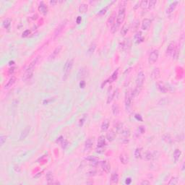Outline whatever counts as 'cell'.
<instances>
[{
  "label": "cell",
  "instance_id": "obj_1",
  "mask_svg": "<svg viewBox=\"0 0 185 185\" xmlns=\"http://www.w3.org/2000/svg\"><path fill=\"white\" fill-rule=\"evenodd\" d=\"M126 4L127 2H121V4L119 6V12H118V16L116 19V22L121 25L125 20V14H126Z\"/></svg>",
  "mask_w": 185,
  "mask_h": 185
},
{
  "label": "cell",
  "instance_id": "obj_2",
  "mask_svg": "<svg viewBox=\"0 0 185 185\" xmlns=\"http://www.w3.org/2000/svg\"><path fill=\"white\" fill-rule=\"evenodd\" d=\"M73 64H74V60L72 59H68L66 61V63L65 65V67H64V77H63L64 80H67V78L68 77L69 73L71 72V69L73 67Z\"/></svg>",
  "mask_w": 185,
  "mask_h": 185
},
{
  "label": "cell",
  "instance_id": "obj_3",
  "mask_svg": "<svg viewBox=\"0 0 185 185\" xmlns=\"http://www.w3.org/2000/svg\"><path fill=\"white\" fill-rule=\"evenodd\" d=\"M144 81H145V74L143 72H140L136 79V87L142 89V85L144 84Z\"/></svg>",
  "mask_w": 185,
  "mask_h": 185
},
{
  "label": "cell",
  "instance_id": "obj_4",
  "mask_svg": "<svg viewBox=\"0 0 185 185\" xmlns=\"http://www.w3.org/2000/svg\"><path fill=\"white\" fill-rule=\"evenodd\" d=\"M158 56H159V52H158V50H153L151 53V54H150V56H149V59H148V61H149V63L150 64H154L155 61L158 60Z\"/></svg>",
  "mask_w": 185,
  "mask_h": 185
},
{
  "label": "cell",
  "instance_id": "obj_5",
  "mask_svg": "<svg viewBox=\"0 0 185 185\" xmlns=\"http://www.w3.org/2000/svg\"><path fill=\"white\" fill-rule=\"evenodd\" d=\"M67 20H65L62 22H61L59 24V26H58V28L56 29L55 30V33H54V39L57 38V37L60 35V33L62 32L63 29L65 28V27L67 25Z\"/></svg>",
  "mask_w": 185,
  "mask_h": 185
},
{
  "label": "cell",
  "instance_id": "obj_6",
  "mask_svg": "<svg viewBox=\"0 0 185 185\" xmlns=\"http://www.w3.org/2000/svg\"><path fill=\"white\" fill-rule=\"evenodd\" d=\"M120 48L124 51H129L131 48V41L129 39H126L120 43Z\"/></svg>",
  "mask_w": 185,
  "mask_h": 185
},
{
  "label": "cell",
  "instance_id": "obj_7",
  "mask_svg": "<svg viewBox=\"0 0 185 185\" xmlns=\"http://www.w3.org/2000/svg\"><path fill=\"white\" fill-rule=\"evenodd\" d=\"M132 100V96L131 93L127 92L125 95V107H126L127 111H129V109H130Z\"/></svg>",
  "mask_w": 185,
  "mask_h": 185
},
{
  "label": "cell",
  "instance_id": "obj_8",
  "mask_svg": "<svg viewBox=\"0 0 185 185\" xmlns=\"http://www.w3.org/2000/svg\"><path fill=\"white\" fill-rule=\"evenodd\" d=\"M61 46H58V47H56L54 50V52L51 54V55L48 56V61H53V60H54L56 58V56L59 55V54L60 53V52H61Z\"/></svg>",
  "mask_w": 185,
  "mask_h": 185
},
{
  "label": "cell",
  "instance_id": "obj_9",
  "mask_svg": "<svg viewBox=\"0 0 185 185\" xmlns=\"http://www.w3.org/2000/svg\"><path fill=\"white\" fill-rule=\"evenodd\" d=\"M151 20L148 18H145L142 22V29L144 30H148L149 28L151 27Z\"/></svg>",
  "mask_w": 185,
  "mask_h": 185
},
{
  "label": "cell",
  "instance_id": "obj_10",
  "mask_svg": "<svg viewBox=\"0 0 185 185\" xmlns=\"http://www.w3.org/2000/svg\"><path fill=\"white\" fill-rule=\"evenodd\" d=\"M33 69H26V71L25 72L24 75L22 79L24 80H28L29 79H30L33 76Z\"/></svg>",
  "mask_w": 185,
  "mask_h": 185
},
{
  "label": "cell",
  "instance_id": "obj_11",
  "mask_svg": "<svg viewBox=\"0 0 185 185\" xmlns=\"http://www.w3.org/2000/svg\"><path fill=\"white\" fill-rule=\"evenodd\" d=\"M30 127H26V128H25L22 132L20 133V140H22L24 139H26V138L28 135L29 132H30Z\"/></svg>",
  "mask_w": 185,
  "mask_h": 185
},
{
  "label": "cell",
  "instance_id": "obj_12",
  "mask_svg": "<svg viewBox=\"0 0 185 185\" xmlns=\"http://www.w3.org/2000/svg\"><path fill=\"white\" fill-rule=\"evenodd\" d=\"M175 49H176L175 44L174 43H170L166 49V54L169 56H172V54H173V53L175 51Z\"/></svg>",
  "mask_w": 185,
  "mask_h": 185
},
{
  "label": "cell",
  "instance_id": "obj_13",
  "mask_svg": "<svg viewBox=\"0 0 185 185\" xmlns=\"http://www.w3.org/2000/svg\"><path fill=\"white\" fill-rule=\"evenodd\" d=\"M101 168L103 169V171L106 173H108L111 169V165L109 164V163L107 161H103L101 163Z\"/></svg>",
  "mask_w": 185,
  "mask_h": 185
},
{
  "label": "cell",
  "instance_id": "obj_14",
  "mask_svg": "<svg viewBox=\"0 0 185 185\" xmlns=\"http://www.w3.org/2000/svg\"><path fill=\"white\" fill-rule=\"evenodd\" d=\"M86 75H87V70L85 68H81L79 72H77V80H82L84 77H85Z\"/></svg>",
  "mask_w": 185,
  "mask_h": 185
},
{
  "label": "cell",
  "instance_id": "obj_15",
  "mask_svg": "<svg viewBox=\"0 0 185 185\" xmlns=\"http://www.w3.org/2000/svg\"><path fill=\"white\" fill-rule=\"evenodd\" d=\"M46 179H47V182L48 184H60L58 181H54V176L53 174L51 173V172H48V173L46 174Z\"/></svg>",
  "mask_w": 185,
  "mask_h": 185
},
{
  "label": "cell",
  "instance_id": "obj_16",
  "mask_svg": "<svg viewBox=\"0 0 185 185\" xmlns=\"http://www.w3.org/2000/svg\"><path fill=\"white\" fill-rule=\"evenodd\" d=\"M157 87H158V89L163 93H166L168 90L167 88L166 87V85L161 81L157 82Z\"/></svg>",
  "mask_w": 185,
  "mask_h": 185
},
{
  "label": "cell",
  "instance_id": "obj_17",
  "mask_svg": "<svg viewBox=\"0 0 185 185\" xmlns=\"http://www.w3.org/2000/svg\"><path fill=\"white\" fill-rule=\"evenodd\" d=\"M178 4H179L178 1H174L173 2H171L170 4V5H169L168 8V9H167V13L170 14V13H171L172 12H174V10L176 9V7Z\"/></svg>",
  "mask_w": 185,
  "mask_h": 185
},
{
  "label": "cell",
  "instance_id": "obj_18",
  "mask_svg": "<svg viewBox=\"0 0 185 185\" xmlns=\"http://www.w3.org/2000/svg\"><path fill=\"white\" fill-rule=\"evenodd\" d=\"M39 10L41 12L42 14H43L44 15H46L47 14V12H48V8L46 7V5L43 2H41L39 6Z\"/></svg>",
  "mask_w": 185,
  "mask_h": 185
},
{
  "label": "cell",
  "instance_id": "obj_19",
  "mask_svg": "<svg viewBox=\"0 0 185 185\" xmlns=\"http://www.w3.org/2000/svg\"><path fill=\"white\" fill-rule=\"evenodd\" d=\"M15 81H16V77H15V76H12V77L9 80V81L7 82V83L5 85L4 88H5V89H8V88H9L10 87H12V86L15 84Z\"/></svg>",
  "mask_w": 185,
  "mask_h": 185
},
{
  "label": "cell",
  "instance_id": "obj_20",
  "mask_svg": "<svg viewBox=\"0 0 185 185\" xmlns=\"http://www.w3.org/2000/svg\"><path fill=\"white\" fill-rule=\"evenodd\" d=\"M105 144H106V139H105L104 136L101 135V136H100L99 138H98L97 146L98 147H103L105 146Z\"/></svg>",
  "mask_w": 185,
  "mask_h": 185
},
{
  "label": "cell",
  "instance_id": "obj_21",
  "mask_svg": "<svg viewBox=\"0 0 185 185\" xmlns=\"http://www.w3.org/2000/svg\"><path fill=\"white\" fill-rule=\"evenodd\" d=\"M93 141L92 140L91 138H88L87 140L85 141V150H90L91 149V147H93Z\"/></svg>",
  "mask_w": 185,
  "mask_h": 185
},
{
  "label": "cell",
  "instance_id": "obj_22",
  "mask_svg": "<svg viewBox=\"0 0 185 185\" xmlns=\"http://www.w3.org/2000/svg\"><path fill=\"white\" fill-rule=\"evenodd\" d=\"M118 181H119V175L114 172V173L112 174V176H111V183L115 184H117Z\"/></svg>",
  "mask_w": 185,
  "mask_h": 185
},
{
  "label": "cell",
  "instance_id": "obj_23",
  "mask_svg": "<svg viewBox=\"0 0 185 185\" xmlns=\"http://www.w3.org/2000/svg\"><path fill=\"white\" fill-rule=\"evenodd\" d=\"M115 19H116V14L115 13H113L112 15H111L108 20H107V25L109 26H113L114 23V21H115Z\"/></svg>",
  "mask_w": 185,
  "mask_h": 185
},
{
  "label": "cell",
  "instance_id": "obj_24",
  "mask_svg": "<svg viewBox=\"0 0 185 185\" xmlns=\"http://www.w3.org/2000/svg\"><path fill=\"white\" fill-rule=\"evenodd\" d=\"M134 41L136 42V43H138L142 42V40H143L142 35V33H141V32H139V33H138L136 35H134Z\"/></svg>",
  "mask_w": 185,
  "mask_h": 185
},
{
  "label": "cell",
  "instance_id": "obj_25",
  "mask_svg": "<svg viewBox=\"0 0 185 185\" xmlns=\"http://www.w3.org/2000/svg\"><path fill=\"white\" fill-rule=\"evenodd\" d=\"M112 112L114 116H118L119 114V106L117 103H114L112 106Z\"/></svg>",
  "mask_w": 185,
  "mask_h": 185
},
{
  "label": "cell",
  "instance_id": "obj_26",
  "mask_svg": "<svg viewBox=\"0 0 185 185\" xmlns=\"http://www.w3.org/2000/svg\"><path fill=\"white\" fill-rule=\"evenodd\" d=\"M160 76V70L158 68H155L153 69V71L152 72L151 74V77L153 79H157L158 77H159Z\"/></svg>",
  "mask_w": 185,
  "mask_h": 185
},
{
  "label": "cell",
  "instance_id": "obj_27",
  "mask_svg": "<svg viewBox=\"0 0 185 185\" xmlns=\"http://www.w3.org/2000/svg\"><path fill=\"white\" fill-rule=\"evenodd\" d=\"M120 161H121V162L123 164H127V163H128V161H129L127 155H125V154H124V153L121 154V155H120Z\"/></svg>",
  "mask_w": 185,
  "mask_h": 185
},
{
  "label": "cell",
  "instance_id": "obj_28",
  "mask_svg": "<svg viewBox=\"0 0 185 185\" xmlns=\"http://www.w3.org/2000/svg\"><path fill=\"white\" fill-rule=\"evenodd\" d=\"M118 74H119V69H116V70H115L114 72V73L112 74V75L111 76V77L109 78V82H114L116 80L117 77H118Z\"/></svg>",
  "mask_w": 185,
  "mask_h": 185
},
{
  "label": "cell",
  "instance_id": "obj_29",
  "mask_svg": "<svg viewBox=\"0 0 185 185\" xmlns=\"http://www.w3.org/2000/svg\"><path fill=\"white\" fill-rule=\"evenodd\" d=\"M128 30H129V26H128V25H127V24H125L124 26H122V28H121V35H123V36L125 35L127 33Z\"/></svg>",
  "mask_w": 185,
  "mask_h": 185
},
{
  "label": "cell",
  "instance_id": "obj_30",
  "mask_svg": "<svg viewBox=\"0 0 185 185\" xmlns=\"http://www.w3.org/2000/svg\"><path fill=\"white\" fill-rule=\"evenodd\" d=\"M139 25H140V21L138 20H134L132 22V31H136L138 28H139Z\"/></svg>",
  "mask_w": 185,
  "mask_h": 185
},
{
  "label": "cell",
  "instance_id": "obj_31",
  "mask_svg": "<svg viewBox=\"0 0 185 185\" xmlns=\"http://www.w3.org/2000/svg\"><path fill=\"white\" fill-rule=\"evenodd\" d=\"M181 155V151L179 150V149H176L175 151H174V161H175L176 162L179 159Z\"/></svg>",
  "mask_w": 185,
  "mask_h": 185
},
{
  "label": "cell",
  "instance_id": "obj_32",
  "mask_svg": "<svg viewBox=\"0 0 185 185\" xmlns=\"http://www.w3.org/2000/svg\"><path fill=\"white\" fill-rule=\"evenodd\" d=\"M153 158H154V154L151 152H147L144 155V158L146 161H151V160L153 159Z\"/></svg>",
  "mask_w": 185,
  "mask_h": 185
},
{
  "label": "cell",
  "instance_id": "obj_33",
  "mask_svg": "<svg viewBox=\"0 0 185 185\" xmlns=\"http://www.w3.org/2000/svg\"><path fill=\"white\" fill-rule=\"evenodd\" d=\"M119 26H120V25H119L117 22H114V25L112 26V28H111V31H112V33H115L118 30Z\"/></svg>",
  "mask_w": 185,
  "mask_h": 185
},
{
  "label": "cell",
  "instance_id": "obj_34",
  "mask_svg": "<svg viewBox=\"0 0 185 185\" xmlns=\"http://www.w3.org/2000/svg\"><path fill=\"white\" fill-rule=\"evenodd\" d=\"M115 138H116V134L113 131H111L107 134V139L109 141H113L115 139Z\"/></svg>",
  "mask_w": 185,
  "mask_h": 185
},
{
  "label": "cell",
  "instance_id": "obj_35",
  "mask_svg": "<svg viewBox=\"0 0 185 185\" xmlns=\"http://www.w3.org/2000/svg\"><path fill=\"white\" fill-rule=\"evenodd\" d=\"M88 10V5L86 4H81L79 7V12L81 13H85Z\"/></svg>",
  "mask_w": 185,
  "mask_h": 185
},
{
  "label": "cell",
  "instance_id": "obj_36",
  "mask_svg": "<svg viewBox=\"0 0 185 185\" xmlns=\"http://www.w3.org/2000/svg\"><path fill=\"white\" fill-rule=\"evenodd\" d=\"M109 127V121L108 120H105L103 121V122L102 123L101 125V129L103 131H106Z\"/></svg>",
  "mask_w": 185,
  "mask_h": 185
},
{
  "label": "cell",
  "instance_id": "obj_37",
  "mask_svg": "<svg viewBox=\"0 0 185 185\" xmlns=\"http://www.w3.org/2000/svg\"><path fill=\"white\" fill-rule=\"evenodd\" d=\"M134 157L136 158H142V148H137L134 151Z\"/></svg>",
  "mask_w": 185,
  "mask_h": 185
},
{
  "label": "cell",
  "instance_id": "obj_38",
  "mask_svg": "<svg viewBox=\"0 0 185 185\" xmlns=\"http://www.w3.org/2000/svg\"><path fill=\"white\" fill-rule=\"evenodd\" d=\"M95 48H96V45L95 43H92L90 45V46L89 47L88 50V54L91 55L94 53L95 50Z\"/></svg>",
  "mask_w": 185,
  "mask_h": 185
},
{
  "label": "cell",
  "instance_id": "obj_39",
  "mask_svg": "<svg viewBox=\"0 0 185 185\" xmlns=\"http://www.w3.org/2000/svg\"><path fill=\"white\" fill-rule=\"evenodd\" d=\"M114 95H115V92L114 91H112L111 93H109L108 98H107V103H110L112 101L113 98H114Z\"/></svg>",
  "mask_w": 185,
  "mask_h": 185
},
{
  "label": "cell",
  "instance_id": "obj_40",
  "mask_svg": "<svg viewBox=\"0 0 185 185\" xmlns=\"http://www.w3.org/2000/svg\"><path fill=\"white\" fill-rule=\"evenodd\" d=\"M11 25V20L10 19H6L3 22V27L6 29H8L10 27Z\"/></svg>",
  "mask_w": 185,
  "mask_h": 185
},
{
  "label": "cell",
  "instance_id": "obj_41",
  "mask_svg": "<svg viewBox=\"0 0 185 185\" xmlns=\"http://www.w3.org/2000/svg\"><path fill=\"white\" fill-rule=\"evenodd\" d=\"M156 3H157V2L155 1V0H151V1L148 2V4H147V8H148V9H152V8H153Z\"/></svg>",
  "mask_w": 185,
  "mask_h": 185
},
{
  "label": "cell",
  "instance_id": "obj_42",
  "mask_svg": "<svg viewBox=\"0 0 185 185\" xmlns=\"http://www.w3.org/2000/svg\"><path fill=\"white\" fill-rule=\"evenodd\" d=\"M163 140L166 141V142H168V143H171V140H171V136H170L169 134H166L163 135Z\"/></svg>",
  "mask_w": 185,
  "mask_h": 185
},
{
  "label": "cell",
  "instance_id": "obj_43",
  "mask_svg": "<svg viewBox=\"0 0 185 185\" xmlns=\"http://www.w3.org/2000/svg\"><path fill=\"white\" fill-rule=\"evenodd\" d=\"M178 181H179V179L177 177H173V178H171V179L168 182V184H178Z\"/></svg>",
  "mask_w": 185,
  "mask_h": 185
},
{
  "label": "cell",
  "instance_id": "obj_44",
  "mask_svg": "<svg viewBox=\"0 0 185 185\" xmlns=\"http://www.w3.org/2000/svg\"><path fill=\"white\" fill-rule=\"evenodd\" d=\"M147 4H148V2H147V1H142V2H140V6L142 9L147 8Z\"/></svg>",
  "mask_w": 185,
  "mask_h": 185
},
{
  "label": "cell",
  "instance_id": "obj_45",
  "mask_svg": "<svg viewBox=\"0 0 185 185\" xmlns=\"http://www.w3.org/2000/svg\"><path fill=\"white\" fill-rule=\"evenodd\" d=\"M61 147H62L63 149H65L66 147H67L68 145V141L67 140H62L61 142Z\"/></svg>",
  "mask_w": 185,
  "mask_h": 185
},
{
  "label": "cell",
  "instance_id": "obj_46",
  "mask_svg": "<svg viewBox=\"0 0 185 185\" xmlns=\"http://www.w3.org/2000/svg\"><path fill=\"white\" fill-rule=\"evenodd\" d=\"M6 136H4V135H2L1 138H0V144H1V145H3L4 144V142H6Z\"/></svg>",
  "mask_w": 185,
  "mask_h": 185
},
{
  "label": "cell",
  "instance_id": "obj_47",
  "mask_svg": "<svg viewBox=\"0 0 185 185\" xmlns=\"http://www.w3.org/2000/svg\"><path fill=\"white\" fill-rule=\"evenodd\" d=\"M145 131V127L143 126H140L138 128V132H140V134H143Z\"/></svg>",
  "mask_w": 185,
  "mask_h": 185
},
{
  "label": "cell",
  "instance_id": "obj_48",
  "mask_svg": "<svg viewBox=\"0 0 185 185\" xmlns=\"http://www.w3.org/2000/svg\"><path fill=\"white\" fill-rule=\"evenodd\" d=\"M95 174H96V171L93 170V171H88V173L86 174V175H88V176H95Z\"/></svg>",
  "mask_w": 185,
  "mask_h": 185
},
{
  "label": "cell",
  "instance_id": "obj_49",
  "mask_svg": "<svg viewBox=\"0 0 185 185\" xmlns=\"http://www.w3.org/2000/svg\"><path fill=\"white\" fill-rule=\"evenodd\" d=\"M30 30H25L23 33H22V36L23 37V38H26V37H27V36H28V35L30 34Z\"/></svg>",
  "mask_w": 185,
  "mask_h": 185
},
{
  "label": "cell",
  "instance_id": "obj_50",
  "mask_svg": "<svg viewBox=\"0 0 185 185\" xmlns=\"http://www.w3.org/2000/svg\"><path fill=\"white\" fill-rule=\"evenodd\" d=\"M106 10H107V7H106V8H103V9H102L98 13V15H103V14H105L106 12Z\"/></svg>",
  "mask_w": 185,
  "mask_h": 185
},
{
  "label": "cell",
  "instance_id": "obj_51",
  "mask_svg": "<svg viewBox=\"0 0 185 185\" xmlns=\"http://www.w3.org/2000/svg\"><path fill=\"white\" fill-rule=\"evenodd\" d=\"M15 67H10L9 69V71H8V73L9 74V75H12L14 72H15Z\"/></svg>",
  "mask_w": 185,
  "mask_h": 185
},
{
  "label": "cell",
  "instance_id": "obj_52",
  "mask_svg": "<svg viewBox=\"0 0 185 185\" xmlns=\"http://www.w3.org/2000/svg\"><path fill=\"white\" fill-rule=\"evenodd\" d=\"M104 151H105V150H104L103 147H98V148L96 149V152L98 153H104Z\"/></svg>",
  "mask_w": 185,
  "mask_h": 185
},
{
  "label": "cell",
  "instance_id": "obj_53",
  "mask_svg": "<svg viewBox=\"0 0 185 185\" xmlns=\"http://www.w3.org/2000/svg\"><path fill=\"white\" fill-rule=\"evenodd\" d=\"M85 81L81 80V82H80V87L82 88H83L85 87Z\"/></svg>",
  "mask_w": 185,
  "mask_h": 185
},
{
  "label": "cell",
  "instance_id": "obj_54",
  "mask_svg": "<svg viewBox=\"0 0 185 185\" xmlns=\"http://www.w3.org/2000/svg\"><path fill=\"white\" fill-rule=\"evenodd\" d=\"M151 184L150 181H146V180H145V181H142L141 182V184H142V185H144V184H145V185H146V184H147V185H148V184Z\"/></svg>",
  "mask_w": 185,
  "mask_h": 185
},
{
  "label": "cell",
  "instance_id": "obj_55",
  "mask_svg": "<svg viewBox=\"0 0 185 185\" xmlns=\"http://www.w3.org/2000/svg\"><path fill=\"white\" fill-rule=\"evenodd\" d=\"M131 182H132V179H131V178H127V179H126V180H125V184H129Z\"/></svg>",
  "mask_w": 185,
  "mask_h": 185
},
{
  "label": "cell",
  "instance_id": "obj_56",
  "mask_svg": "<svg viewBox=\"0 0 185 185\" xmlns=\"http://www.w3.org/2000/svg\"><path fill=\"white\" fill-rule=\"evenodd\" d=\"M81 20H82V18H81V17H80V16H78V17H77V20H76V22H77V24H80V22H81Z\"/></svg>",
  "mask_w": 185,
  "mask_h": 185
},
{
  "label": "cell",
  "instance_id": "obj_57",
  "mask_svg": "<svg viewBox=\"0 0 185 185\" xmlns=\"http://www.w3.org/2000/svg\"><path fill=\"white\" fill-rule=\"evenodd\" d=\"M135 118H136L137 119H140V121H142V119L141 118V116H140V115H136V116H135Z\"/></svg>",
  "mask_w": 185,
  "mask_h": 185
},
{
  "label": "cell",
  "instance_id": "obj_58",
  "mask_svg": "<svg viewBox=\"0 0 185 185\" xmlns=\"http://www.w3.org/2000/svg\"><path fill=\"white\" fill-rule=\"evenodd\" d=\"M57 3V1H54V0H52V1H50V4H52V5H54Z\"/></svg>",
  "mask_w": 185,
  "mask_h": 185
}]
</instances>
